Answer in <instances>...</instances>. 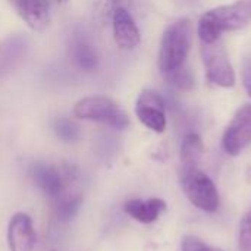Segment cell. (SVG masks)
<instances>
[{
    "instance_id": "9a60e30c",
    "label": "cell",
    "mask_w": 251,
    "mask_h": 251,
    "mask_svg": "<svg viewBox=\"0 0 251 251\" xmlns=\"http://www.w3.org/2000/svg\"><path fill=\"white\" fill-rule=\"evenodd\" d=\"M204 151V146L203 141L200 138V135L191 132L187 134L182 144H181V162H182V169L184 171H190V169H196L201 156Z\"/></svg>"
},
{
    "instance_id": "e0dca14e",
    "label": "cell",
    "mask_w": 251,
    "mask_h": 251,
    "mask_svg": "<svg viewBox=\"0 0 251 251\" xmlns=\"http://www.w3.org/2000/svg\"><path fill=\"white\" fill-rule=\"evenodd\" d=\"M54 134L65 143H74L79 138V126L68 119V118H57L53 122Z\"/></svg>"
},
{
    "instance_id": "8992f818",
    "label": "cell",
    "mask_w": 251,
    "mask_h": 251,
    "mask_svg": "<svg viewBox=\"0 0 251 251\" xmlns=\"http://www.w3.org/2000/svg\"><path fill=\"white\" fill-rule=\"evenodd\" d=\"M31 176L34 184L50 199H56L63 188L76 179V171L71 166L59 168L46 163H37L31 169Z\"/></svg>"
},
{
    "instance_id": "5b68a950",
    "label": "cell",
    "mask_w": 251,
    "mask_h": 251,
    "mask_svg": "<svg viewBox=\"0 0 251 251\" xmlns=\"http://www.w3.org/2000/svg\"><path fill=\"white\" fill-rule=\"evenodd\" d=\"M201 53H203V62L206 66L207 79L212 84L222 88L234 87L237 78L224 46L218 44V41L212 44H203Z\"/></svg>"
},
{
    "instance_id": "5bb4252c",
    "label": "cell",
    "mask_w": 251,
    "mask_h": 251,
    "mask_svg": "<svg viewBox=\"0 0 251 251\" xmlns=\"http://www.w3.org/2000/svg\"><path fill=\"white\" fill-rule=\"evenodd\" d=\"M124 210L132 219L141 224H153L166 210V203L162 199H134L125 203Z\"/></svg>"
},
{
    "instance_id": "ba28073f",
    "label": "cell",
    "mask_w": 251,
    "mask_h": 251,
    "mask_svg": "<svg viewBox=\"0 0 251 251\" xmlns=\"http://www.w3.org/2000/svg\"><path fill=\"white\" fill-rule=\"evenodd\" d=\"M138 121L149 129L162 134L166 129V113L163 97L153 90H143L135 103Z\"/></svg>"
},
{
    "instance_id": "3957f363",
    "label": "cell",
    "mask_w": 251,
    "mask_h": 251,
    "mask_svg": "<svg viewBox=\"0 0 251 251\" xmlns=\"http://www.w3.org/2000/svg\"><path fill=\"white\" fill-rule=\"evenodd\" d=\"M74 115L84 121L106 124L115 129H125L129 125V118L121 106L104 96H90L81 99L74 107Z\"/></svg>"
},
{
    "instance_id": "52a82bcc",
    "label": "cell",
    "mask_w": 251,
    "mask_h": 251,
    "mask_svg": "<svg viewBox=\"0 0 251 251\" xmlns=\"http://www.w3.org/2000/svg\"><path fill=\"white\" fill-rule=\"evenodd\" d=\"M251 143V103L241 106L226 126L222 147L229 156H238Z\"/></svg>"
},
{
    "instance_id": "277c9868",
    "label": "cell",
    "mask_w": 251,
    "mask_h": 251,
    "mask_svg": "<svg viewBox=\"0 0 251 251\" xmlns=\"http://www.w3.org/2000/svg\"><path fill=\"white\" fill-rule=\"evenodd\" d=\"M182 188L187 199L197 209L213 213L219 207V194L213 181L199 168L182 171Z\"/></svg>"
},
{
    "instance_id": "30bf717a",
    "label": "cell",
    "mask_w": 251,
    "mask_h": 251,
    "mask_svg": "<svg viewBox=\"0 0 251 251\" xmlns=\"http://www.w3.org/2000/svg\"><path fill=\"white\" fill-rule=\"evenodd\" d=\"M112 26H113L115 43L121 49L131 50V49H135L140 44V41H141L140 29H138L134 18L131 16V13L125 7L118 6L113 10Z\"/></svg>"
},
{
    "instance_id": "2e32d148",
    "label": "cell",
    "mask_w": 251,
    "mask_h": 251,
    "mask_svg": "<svg viewBox=\"0 0 251 251\" xmlns=\"http://www.w3.org/2000/svg\"><path fill=\"white\" fill-rule=\"evenodd\" d=\"M24 44L18 43V40H9L0 47V74L13 69V66L21 60Z\"/></svg>"
},
{
    "instance_id": "7a4b0ae2",
    "label": "cell",
    "mask_w": 251,
    "mask_h": 251,
    "mask_svg": "<svg viewBox=\"0 0 251 251\" xmlns=\"http://www.w3.org/2000/svg\"><path fill=\"white\" fill-rule=\"evenodd\" d=\"M191 44L193 24L190 19H179L165 29L159 49V66L163 75H169L184 66Z\"/></svg>"
},
{
    "instance_id": "44dd1931",
    "label": "cell",
    "mask_w": 251,
    "mask_h": 251,
    "mask_svg": "<svg viewBox=\"0 0 251 251\" xmlns=\"http://www.w3.org/2000/svg\"><path fill=\"white\" fill-rule=\"evenodd\" d=\"M241 76H243V84L247 91V94L251 97V54L246 56L241 63Z\"/></svg>"
},
{
    "instance_id": "7c38bea8",
    "label": "cell",
    "mask_w": 251,
    "mask_h": 251,
    "mask_svg": "<svg viewBox=\"0 0 251 251\" xmlns=\"http://www.w3.org/2000/svg\"><path fill=\"white\" fill-rule=\"evenodd\" d=\"M18 15L34 31H44L50 22L47 0H10Z\"/></svg>"
},
{
    "instance_id": "ffe728a7",
    "label": "cell",
    "mask_w": 251,
    "mask_h": 251,
    "mask_svg": "<svg viewBox=\"0 0 251 251\" xmlns=\"http://www.w3.org/2000/svg\"><path fill=\"white\" fill-rule=\"evenodd\" d=\"M166 76H168L169 82L174 84L178 88L185 90V88H190L193 85V78H191L190 72L184 71L182 68L175 71V72H172V74H169V75H166Z\"/></svg>"
},
{
    "instance_id": "603a6c76",
    "label": "cell",
    "mask_w": 251,
    "mask_h": 251,
    "mask_svg": "<svg viewBox=\"0 0 251 251\" xmlns=\"http://www.w3.org/2000/svg\"><path fill=\"white\" fill-rule=\"evenodd\" d=\"M56 1H57V3H65L66 0H56Z\"/></svg>"
},
{
    "instance_id": "8fae6325",
    "label": "cell",
    "mask_w": 251,
    "mask_h": 251,
    "mask_svg": "<svg viewBox=\"0 0 251 251\" xmlns=\"http://www.w3.org/2000/svg\"><path fill=\"white\" fill-rule=\"evenodd\" d=\"M82 193L79 188H76V179H74L63 188V191L56 199L51 200L56 219L62 224L71 222L78 215L82 206Z\"/></svg>"
},
{
    "instance_id": "6da1fadb",
    "label": "cell",
    "mask_w": 251,
    "mask_h": 251,
    "mask_svg": "<svg viewBox=\"0 0 251 251\" xmlns=\"http://www.w3.org/2000/svg\"><path fill=\"white\" fill-rule=\"evenodd\" d=\"M251 21V3L237 1L213 7L199 19L197 34L203 44H212L226 31L246 26Z\"/></svg>"
},
{
    "instance_id": "7402d4cb",
    "label": "cell",
    "mask_w": 251,
    "mask_h": 251,
    "mask_svg": "<svg viewBox=\"0 0 251 251\" xmlns=\"http://www.w3.org/2000/svg\"><path fill=\"white\" fill-rule=\"evenodd\" d=\"M107 1H109V6H110V7H115V9H116V4H118L121 0H107ZM115 9H113V10H115Z\"/></svg>"
},
{
    "instance_id": "d6986e66",
    "label": "cell",
    "mask_w": 251,
    "mask_h": 251,
    "mask_svg": "<svg viewBox=\"0 0 251 251\" xmlns=\"http://www.w3.org/2000/svg\"><path fill=\"white\" fill-rule=\"evenodd\" d=\"M181 251H224L222 249L209 246L206 243H203L200 238L193 237V235H187L182 238L181 241Z\"/></svg>"
},
{
    "instance_id": "9c48e42d",
    "label": "cell",
    "mask_w": 251,
    "mask_h": 251,
    "mask_svg": "<svg viewBox=\"0 0 251 251\" xmlns=\"http://www.w3.org/2000/svg\"><path fill=\"white\" fill-rule=\"evenodd\" d=\"M35 231L26 213H15L7 225L9 251H32L35 247Z\"/></svg>"
},
{
    "instance_id": "4fadbf2b",
    "label": "cell",
    "mask_w": 251,
    "mask_h": 251,
    "mask_svg": "<svg viewBox=\"0 0 251 251\" xmlns=\"http://www.w3.org/2000/svg\"><path fill=\"white\" fill-rule=\"evenodd\" d=\"M69 60L81 72H94L99 66V56L91 43L82 37L76 35L69 43Z\"/></svg>"
},
{
    "instance_id": "ac0fdd59",
    "label": "cell",
    "mask_w": 251,
    "mask_h": 251,
    "mask_svg": "<svg viewBox=\"0 0 251 251\" xmlns=\"http://www.w3.org/2000/svg\"><path fill=\"white\" fill-rule=\"evenodd\" d=\"M238 250L251 251V210L243 218L238 232Z\"/></svg>"
}]
</instances>
